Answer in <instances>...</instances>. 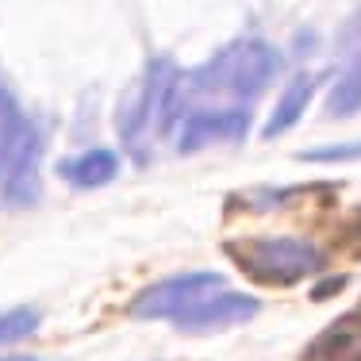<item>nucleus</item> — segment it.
I'll return each mask as SVG.
<instances>
[{
    "instance_id": "f257e3e1",
    "label": "nucleus",
    "mask_w": 361,
    "mask_h": 361,
    "mask_svg": "<svg viewBox=\"0 0 361 361\" xmlns=\"http://www.w3.org/2000/svg\"><path fill=\"white\" fill-rule=\"evenodd\" d=\"M177 66L169 58H154L146 66L139 89L131 92V100H123L119 111V139H123L127 154L135 161L150 158V139L173 127V104H177Z\"/></svg>"
},
{
    "instance_id": "f03ea898",
    "label": "nucleus",
    "mask_w": 361,
    "mask_h": 361,
    "mask_svg": "<svg viewBox=\"0 0 361 361\" xmlns=\"http://www.w3.org/2000/svg\"><path fill=\"white\" fill-rule=\"evenodd\" d=\"M277 73V50L265 47L262 39H238L227 50H219L212 62L185 77L188 97H257Z\"/></svg>"
},
{
    "instance_id": "7ed1b4c3",
    "label": "nucleus",
    "mask_w": 361,
    "mask_h": 361,
    "mask_svg": "<svg viewBox=\"0 0 361 361\" xmlns=\"http://www.w3.org/2000/svg\"><path fill=\"white\" fill-rule=\"evenodd\" d=\"M39 131L16 97L0 89V200L8 208H27L39 200Z\"/></svg>"
},
{
    "instance_id": "20e7f679",
    "label": "nucleus",
    "mask_w": 361,
    "mask_h": 361,
    "mask_svg": "<svg viewBox=\"0 0 361 361\" xmlns=\"http://www.w3.org/2000/svg\"><path fill=\"white\" fill-rule=\"evenodd\" d=\"M227 254L246 277L262 285H296L323 265V254L304 238H243L227 243Z\"/></svg>"
},
{
    "instance_id": "39448f33",
    "label": "nucleus",
    "mask_w": 361,
    "mask_h": 361,
    "mask_svg": "<svg viewBox=\"0 0 361 361\" xmlns=\"http://www.w3.org/2000/svg\"><path fill=\"white\" fill-rule=\"evenodd\" d=\"M219 273H180V277H169V281H158V285L142 288L139 296L131 300V315L135 319H180L188 315L196 304H204L208 296L223 292Z\"/></svg>"
},
{
    "instance_id": "423d86ee",
    "label": "nucleus",
    "mask_w": 361,
    "mask_h": 361,
    "mask_svg": "<svg viewBox=\"0 0 361 361\" xmlns=\"http://www.w3.org/2000/svg\"><path fill=\"white\" fill-rule=\"evenodd\" d=\"M250 131V111L246 108H208V111H188L180 119L177 150L196 154L212 142H238Z\"/></svg>"
},
{
    "instance_id": "0eeeda50",
    "label": "nucleus",
    "mask_w": 361,
    "mask_h": 361,
    "mask_svg": "<svg viewBox=\"0 0 361 361\" xmlns=\"http://www.w3.org/2000/svg\"><path fill=\"white\" fill-rule=\"evenodd\" d=\"M257 312V300L246 296V292H216L208 296L204 304H196L188 315H180L177 326L180 331H192V334H208V331H223V326H235L246 323Z\"/></svg>"
},
{
    "instance_id": "6e6552de",
    "label": "nucleus",
    "mask_w": 361,
    "mask_h": 361,
    "mask_svg": "<svg viewBox=\"0 0 361 361\" xmlns=\"http://www.w3.org/2000/svg\"><path fill=\"white\" fill-rule=\"evenodd\" d=\"M304 361H361V307L326 326L307 346Z\"/></svg>"
},
{
    "instance_id": "1a4fd4ad",
    "label": "nucleus",
    "mask_w": 361,
    "mask_h": 361,
    "mask_svg": "<svg viewBox=\"0 0 361 361\" xmlns=\"http://www.w3.org/2000/svg\"><path fill=\"white\" fill-rule=\"evenodd\" d=\"M119 173V158L111 150H85L77 158L58 161V177L73 188H100L108 180H116Z\"/></svg>"
},
{
    "instance_id": "9d476101",
    "label": "nucleus",
    "mask_w": 361,
    "mask_h": 361,
    "mask_svg": "<svg viewBox=\"0 0 361 361\" xmlns=\"http://www.w3.org/2000/svg\"><path fill=\"white\" fill-rule=\"evenodd\" d=\"M312 92H315V77L300 73L296 81H292L288 89L281 92L277 108H273L269 123H265V139H277V135H285L288 127L296 123L300 116H304V108H307V100H312Z\"/></svg>"
},
{
    "instance_id": "9b49d317",
    "label": "nucleus",
    "mask_w": 361,
    "mask_h": 361,
    "mask_svg": "<svg viewBox=\"0 0 361 361\" xmlns=\"http://www.w3.org/2000/svg\"><path fill=\"white\" fill-rule=\"evenodd\" d=\"M361 111V54L350 62L342 81L331 92V116H357Z\"/></svg>"
},
{
    "instance_id": "f8f14e48",
    "label": "nucleus",
    "mask_w": 361,
    "mask_h": 361,
    "mask_svg": "<svg viewBox=\"0 0 361 361\" xmlns=\"http://www.w3.org/2000/svg\"><path fill=\"white\" fill-rule=\"evenodd\" d=\"M39 323H42V315L35 312V307H12V312H4V315H0V346L35 334Z\"/></svg>"
},
{
    "instance_id": "ddd939ff",
    "label": "nucleus",
    "mask_w": 361,
    "mask_h": 361,
    "mask_svg": "<svg viewBox=\"0 0 361 361\" xmlns=\"http://www.w3.org/2000/svg\"><path fill=\"white\" fill-rule=\"evenodd\" d=\"M304 161H342V158H361V142H346V146H315V150L300 154Z\"/></svg>"
},
{
    "instance_id": "4468645a",
    "label": "nucleus",
    "mask_w": 361,
    "mask_h": 361,
    "mask_svg": "<svg viewBox=\"0 0 361 361\" xmlns=\"http://www.w3.org/2000/svg\"><path fill=\"white\" fill-rule=\"evenodd\" d=\"M4 361H39V357H23V354H20V357H4Z\"/></svg>"
},
{
    "instance_id": "2eb2a0df",
    "label": "nucleus",
    "mask_w": 361,
    "mask_h": 361,
    "mask_svg": "<svg viewBox=\"0 0 361 361\" xmlns=\"http://www.w3.org/2000/svg\"><path fill=\"white\" fill-rule=\"evenodd\" d=\"M357 231H361V219H357Z\"/></svg>"
}]
</instances>
